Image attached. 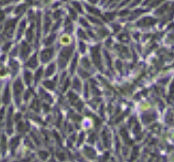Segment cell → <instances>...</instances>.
Instances as JSON below:
<instances>
[{
  "mask_svg": "<svg viewBox=\"0 0 174 162\" xmlns=\"http://www.w3.org/2000/svg\"><path fill=\"white\" fill-rule=\"evenodd\" d=\"M3 19H4V15H3V13L0 11V22H1Z\"/></svg>",
  "mask_w": 174,
  "mask_h": 162,
  "instance_id": "1",
  "label": "cell"
}]
</instances>
